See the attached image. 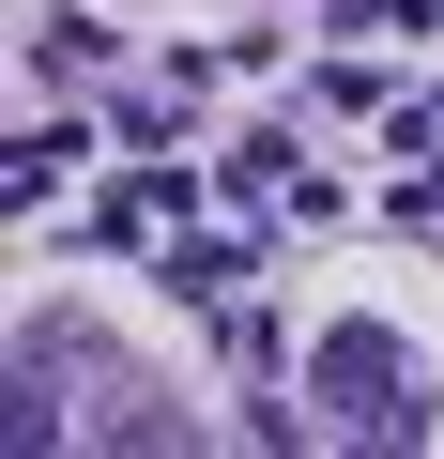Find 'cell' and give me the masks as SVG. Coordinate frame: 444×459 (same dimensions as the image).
Returning <instances> with one entry per match:
<instances>
[{"label": "cell", "instance_id": "6da1fadb", "mask_svg": "<svg viewBox=\"0 0 444 459\" xmlns=\"http://www.w3.org/2000/svg\"><path fill=\"white\" fill-rule=\"evenodd\" d=\"M62 429H123V444H169V413H153V383H138L123 352H92V337L31 322V337H16V444H62Z\"/></svg>", "mask_w": 444, "mask_h": 459}, {"label": "cell", "instance_id": "7a4b0ae2", "mask_svg": "<svg viewBox=\"0 0 444 459\" xmlns=\"http://www.w3.org/2000/svg\"><path fill=\"white\" fill-rule=\"evenodd\" d=\"M307 398H322L337 429H368V444H429V368H414L383 322H337V337L307 352Z\"/></svg>", "mask_w": 444, "mask_h": 459}, {"label": "cell", "instance_id": "3957f363", "mask_svg": "<svg viewBox=\"0 0 444 459\" xmlns=\"http://www.w3.org/2000/svg\"><path fill=\"white\" fill-rule=\"evenodd\" d=\"M246 276H261V261H246V230H231V246H184V261H169V291H246Z\"/></svg>", "mask_w": 444, "mask_h": 459}]
</instances>
